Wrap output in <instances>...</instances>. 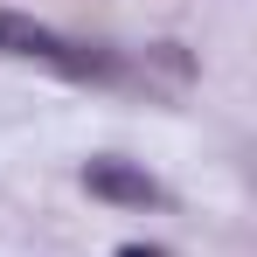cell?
<instances>
[{"label":"cell","instance_id":"obj_1","mask_svg":"<svg viewBox=\"0 0 257 257\" xmlns=\"http://www.w3.org/2000/svg\"><path fill=\"white\" fill-rule=\"evenodd\" d=\"M0 56L42 63L56 77H77V84H111L118 77V56H104V49H90V42H70V35H56L35 14H14V7H0Z\"/></svg>","mask_w":257,"mask_h":257},{"label":"cell","instance_id":"obj_2","mask_svg":"<svg viewBox=\"0 0 257 257\" xmlns=\"http://www.w3.org/2000/svg\"><path fill=\"white\" fill-rule=\"evenodd\" d=\"M84 188L97 202H118V209H153L160 202V181L132 160H84Z\"/></svg>","mask_w":257,"mask_h":257},{"label":"cell","instance_id":"obj_3","mask_svg":"<svg viewBox=\"0 0 257 257\" xmlns=\"http://www.w3.org/2000/svg\"><path fill=\"white\" fill-rule=\"evenodd\" d=\"M118 257H167V250H153V243H125Z\"/></svg>","mask_w":257,"mask_h":257}]
</instances>
